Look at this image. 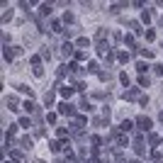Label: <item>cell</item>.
Here are the masks:
<instances>
[{
  "label": "cell",
  "mask_w": 163,
  "mask_h": 163,
  "mask_svg": "<svg viewBox=\"0 0 163 163\" xmlns=\"http://www.w3.org/2000/svg\"><path fill=\"white\" fill-rule=\"evenodd\" d=\"M137 124H139L141 132H151V119L144 117V114H141V117H137Z\"/></svg>",
  "instance_id": "1"
},
{
  "label": "cell",
  "mask_w": 163,
  "mask_h": 163,
  "mask_svg": "<svg viewBox=\"0 0 163 163\" xmlns=\"http://www.w3.org/2000/svg\"><path fill=\"white\" fill-rule=\"evenodd\" d=\"M59 112H61V114H68V117H71V114H76L73 105H68V102H61V105H59Z\"/></svg>",
  "instance_id": "2"
},
{
  "label": "cell",
  "mask_w": 163,
  "mask_h": 163,
  "mask_svg": "<svg viewBox=\"0 0 163 163\" xmlns=\"http://www.w3.org/2000/svg\"><path fill=\"white\" fill-rule=\"evenodd\" d=\"M51 12H54V8H51V5H49V3H44V5H42V8H39V15H42V17H49V15H51Z\"/></svg>",
  "instance_id": "3"
},
{
  "label": "cell",
  "mask_w": 163,
  "mask_h": 163,
  "mask_svg": "<svg viewBox=\"0 0 163 163\" xmlns=\"http://www.w3.org/2000/svg\"><path fill=\"white\" fill-rule=\"evenodd\" d=\"M73 90H76V88H71V85H61V95H63V98H71Z\"/></svg>",
  "instance_id": "4"
},
{
  "label": "cell",
  "mask_w": 163,
  "mask_h": 163,
  "mask_svg": "<svg viewBox=\"0 0 163 163\" xmlns=\"http://www.w3.org/2000/svg\"><path fill=\"white\" fill-rule=\"evenodd\" d=\"M122 132H132V129H134V122H129V119H124V122H122Z\"/></svg>",
  "instance_id": "5"
},
{
  "label": "cell",
  "mask_w": 163,
  "mask_h": 163,
  "mask_svg": "<svg viewBox=\"0 0 163 163\" xmlns=\"http://www.w3.org/2000/svg\"><path fill=\"white\" fill-rule=\"evenodd\" d=\"M80 110H83V112H90V110H93V105H90V102H88V100L83 98V100H80Z\"/></svg>",
  "instance_id": "6"
},
{
  "label": "cell",
  "mask_w": 163,
  "mask_h": 163,
  "mask_svg": "<svg viewBox=\"0 0 163 163\" xmlns=\"http://www.w3.org/2000/svg\"><path fill=\"white\" fill-rule=\"evenodd\" d=\"M137 95H139V90H137V88H132V90H127V93H124V98H127V100H134Z\"/></svg>",
  "instance_id": "7"
},
{
  "label": "cell",
  "mask_w": 163,
  "mask_h": 163,
  "mask_svg": "<svg viewBox=\"0 0 163 163\" xmlns=\"http://www.w3.org/2000/svg\"><path fill=\"white\" fill-rule=\"evenodd\" d=\"M20 144H22V148H32V139L29 137H22V139H20Z\"/></svg>",
  "instance_id": "8"
},
{
  "label": "cell",
  "mask_w": 163,
  "mask_h": 163,
  "mask_svg": "<svg viewBox=\"0 0 163 163\" xmlns=\"http://www.w3.org/2000/svg\"><path fill=\"white\" fill-rule=\"evenodd\" d=\"M3 56H5V61H12V56H15V51H10V46H5Z\"/></svg>",
  "instance_id": "9"
},
{
  "label": "cell",
  "mask_w": 163,
  "mask_h": 163,
  "mask_svg": "<svg viewBox=\"0 0 163 163\" xmlns=\"http://www.w3.org/2000/svg\"><path fill=\"white\" fill-rule=\"evenodd\" d=\"M24 110H27V112H37V105H34V102H29V100H27V102H24ZM37 114H39V112H37Z\"/></svg>",
  "instance_id": "10"
},
{
  "label": "cell",
  "mask_w": 163,
  "mask_h": 163,
  "mask_svg": "<svg viewBox=\"0 0 163 163\" xmlns=\"http://www.w3.org/2000/svg\"><path fill=\"white\" fill-rule=\"evenodd\" d=\"M51 29H54V32H66V29H63V24H61V22H56V20L51 22Z\"/></svg>",
  "instance_id": "11"
},
{
  "label": "cell",
  "mask_w": 163,
  "mask_h": 163,
  "mask_svg": "<svg viewBox=\"0 0 163 163\" xmlns=\"http://www.w3.org/2000/svg\"><path fill=\"white\" fill-rule=\"evenodd\" d=\"M44 102H46V105H49V107H51V102H54V93H51V90H49V93H46V95H44Z\"/></svg>",
  "instance_id": "12"
},
{
  "label": "cell",
  "mask_w": 163,
  "mask_h": 163,
  "mask_svg": "<svg viewBox=\"0 0 163 163\" xmlns=\"http://www.w3.org/2000/svg\"><path fill=\"white\" fill-rule=\"evenodd\" d=\"M73 54V44H63V56H71Z\"/></svg>",
  "instance_id": "13"
},
{
  "label": "cell",
  "mask_w": 163,
  "mask_h": 163,
  "mask_svg": "<svg viewBox=\"0 0 163 163\" xmlns=\"http://www.w3.org/2000/svg\"><path fill=\"white\" fill-rule=\"evenodd\" d=\"M98 68H100V66L95 63V61H90V63H88V71H90V73H98Z\"/></svg>",
  "instance_id": "14"
},
{
  "label": "cell",
  "mask_w": 163,
  "mask_h": 163,
  "mask_svg": "<svg viewBox=\"0 0 163 163\" xmlns=\"http://www.w3.org/2000/svg\"><path fill=\"white\" fill-rule=\"evenodd\" d=\"M117 59L122 61V63H127V61H129V54H124V51H119V54H117Z\"/></svg>",
  "instance_id": "15"
},
{
  "label": "cell",
  "mask_w": 163,
  "mask_h": 163,
  "mask_svg": "<svg viewBox=\"0 0 163 163\" xmlns=\"http://www.w3.org/2000/svg\"><path fill=\"white\" fill-rule=\"evenodd\" d=\"M34 76H37V78L44 76V68H42V66H34Z\"/></svg>",
  "instance_id": "16"
},
{
  "label": "cell",
  "mask_w": 163,
  "mask_h": 163,
  "mask_svg": "<svg viewBox=\"0 0 163 163\" xmlns=\"http://www.w3.org/2000/svg\"><path fill=\"white\" fill-rule=\"evenodd\" d=\"M20 127H27V129H29V127H32V122L27 119V117H22V119H20Z\"/></svg>",
  "instance_id": "17"
},
{
  "label": "cell",
  "mask_w": 163,
  "mask_h": 163,
  "mask_svg": "<svg viewBox=\"0 0 163 163\" xmlns=\"http://www.w3.org/2000/svg\"><path fill=\"white\" fill-rule=\"evenodd\" d=\"M88 44H90V42H88V39H85V37H80V39H78V42H76V46H88Z\"/></svg>",
  "instance_id": "18"
},
{
  "label": "cell",
  "mask_w": 163,
  "mask_h": 163,
  "mask_svg": "<svg viewBox=\"0 0 163 163\" xmlns=\"http://www.w3.org/2000/svg\"><path fill=\"white\" fill-rule=\"evenodd\" d=\"M139 85H141V88H148V78L141 76V78H139Z\"/></svg>",
  "instance_id": "19"
},
{
  "label": "cell",
  "mask_w": 163,
  "mask_h": 163,
  "mask_svg": "<svg viewBox=\"0 0 163 163\" xmlns=\"http://www.w3.org/2000/svg\"><path fill=\"white\" fill-rule=\"evenodd\" d=\"M8 20H12V10H8V12H3V22H8Z\"/></svg>",
  "instance_id": "20"
},
{
  "label": "cell",
  "mask_w": 163,
  "mask_h": 163,
  "mask_svg": "<svg viewBox=\"0 0 163 163\" xmlns=\"http://www.w3.org/2000/svg\"><path fill=\"white\" fill-rule=\"evenodd\" d=\"M124 44H129V46H134V37H132V34H127V37H124Z\"/></svg>",
  "instance_id": "21"
},
{
  "label": "cell",
  "mask_w": 163,
  "mask_h": 163,
  "mask_svg": "<svg viewBox=\"0 0 163 163\" xmlns=\"http://www.w3.org/2000/svg\"><path fill=\"white\" fill-rule=\"evenodd\" d=\"M105 37H107V32H105V29H100V32H98V42H102Z\"/></svg>",
  "instance_id": "22"
},
{
  "label": "cell",
  "mask_w": 163,
  "mask_h": 163,
  "mask_svg": "<svg viewBox=\"0 0 163 163\" xmlns=\"http://www.w3.org/2000/svg\"><path fill=\"white\" fill-rule=\"evenodd\" d=\"M46 122H51V124H54V122H56V114L49 112V114H46Z\"/></svg>",
  "instance_id": "23"
},
{
  "label": "cell",
  "mask_w": 163,
  "mask_h": 163,
  "mask_svg": "<svg viewBox=\"0 0 163 163\" xmlns=\"http://www.w3.org/2000/svg\"><path fill=\"white\" fill-rule=\"evenodd\" d=\"M119 80H122L124 85H129V76H127V73H122V76H119Z\"/></svg>",
  "instance_id": "24"
},
{
  "label": "cell",
  "mask_w": 163,
  "mask_h": 163,
  "mask_svg": "<svg viewBox=\"0 0 163 163\" xmlns=\"http://www.w3.org/2000/svg\"><path fill=\"white\" fill-rule=\"evenodd\" d=\"M114 163H124V158H122V153H117V156H114Z\"/></svg>",
  "instance_id": "25"
},
{
  "label": "cell",
  "mask_w": 163,
  "mask_h": 163,
  "mask_svg": "<svg viewBox=\"0 0 163 163\" xmlns=\"http://www.w3.org/2000/svg\"><path fill=\"white\" fill-rule=\"evenodd\" d=\"M5 163H15V161H5Z\"/></svg>",
  "instance_id": "26"
},
{
  "label": "cell",
  "mask_w": 163,
  "mask_h": 163,
  "mask_svg": "<svg viewBox=\"0 0 163 163\" xmlns=\"http://www.w3.org/2000/svg\"><path fill=\"white\" fill-rule=\"evenodd\" d=\"M132 163H139V161H132Z\"/></svg>",
  "instance_id": "27"
},
{
  "label": "cell",
  "mask_w": 163,
  "mask_h": 163,
  "mask_svg": "<svg viewBox=\"0 0 163 163\" xmlns=\"http://www.w3.org/2000/svg\"><path fill=\"white\" fill-rule=\"evenodd\" d=\"M161 46H163V42H161Z\"/></svg>",
  "instance_id": "28"
},
{
  "label": "cell",
  "mask_w": 163,
  "mask_h": 163,
  "mask_svg": "<svg viewBox=\"0 0 163 163\" xmlns=\"http://www.w3.org/2000/svg\"><path fill=\"white\" fill-rule=\"evenodd\" d=\"M161 144H163V141H161Z\"/></svg>",
  "instance_id": "29"
}]
</instances>
